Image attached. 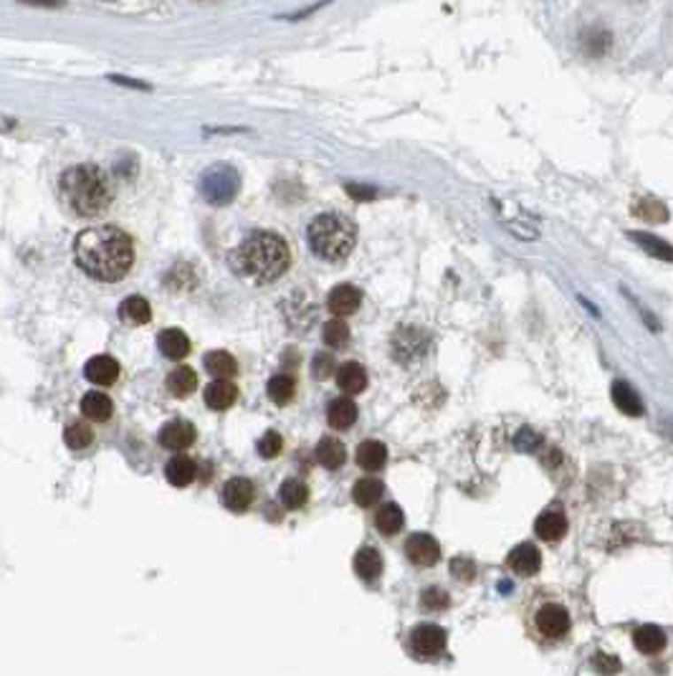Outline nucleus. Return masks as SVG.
Here are the masks:
<instances>
[{
	"label": "nucleus",
	"mask_w": 673,
	"mask_h": 676,
	"mask_svg": "<svg viewBox=\"0 0 673 676\" xmlns=\"http://www.w3.org/2000/svg\"><path fill=\"white\" fill-rule=\"evenodd\" d=\"M73 256L91 279L120 282L135 264V246L117 226H91L76 236Z\"/></svg>",
	"instance_id": "f257e3e1"
},
{
	"label": "nucleus",
	"mask_w": 673,
	"mask_h": 676,
	"mask_svg": "<svg viewBox=\"0 0 673 676\" xmlns=\"http://www.w3.org/2000/svg\"><path fill=\"white\" fill-rule=\"evenodd\" d=\"M291 253L282 236L276 233H251L238 249L230 253V267L238 276L253 284H271L286 274Z\"/></svg>",
	"instance_id": "f03ea898"
},
{
	"label": "nucleus",
	"mask_w": 673,
	"mask_h": 676,
	"mask_svg": "<svg viewBox=\"0 0 673 676\" xmlns=\"http://www.w3.org/2000/svg\"><path fill=\"white\" fill-rule=\"evenodd\" d=\"M58 190H61V200L81 218L102 215L114 198L109 175L97 165L69 167L58 180Z\"/></svg>",
	"instance_id": "7ed1b4c3"
},
{
	"label": "nucleus",
	"mask_w": 673,
	"mask_h": 676,
	"mask_svg": "<svg viewBox=\"0 0 673 676\" xmlns=\"http://www.w3.org/2000/svg\"><path fill=\"white\" fill-rule=\"evenodd\" d=\"M309 246L324 261H342L347 259L357 241V229L350 218L339 214H321L312 221L309 231Z\"/></svg>",
	"instance_id": "20e7f679"
},
{
	"label": "nucleus",
	"mask_w": 673,
	"mask_h": 676,
	"mask_svg": "<svg viewBox=\"0 0 673 676\" xmlns=\"http://www.w3.org/2000/svg\"><path fill=\"white\" fill-rule=\"evenodd\" d=\"M241 190V175L230 165H213L200 175V193L213 206H226Z\"/></svg>",
	"instance_id": "39448f33"
},
{
	"label": "nucleus",
	"mask_w": 673,
	"mask_h": 676,
	"mask_svg": "<svg viewBox=\"0 0 673 676\" xmlns=\"http://www.w3.org/2000/svg\"><path fill=\"white\" fill-rule=\"evenodd\" d=\"M531 628L545 641L565 639L572 628L569 610L560 601H542L531 613Z\"/></svg>",
	"instance_id": "423d86ee"
},
{
	"label": "nucleus",
	"mask_w": 673,
	"mask_h": 676,
	"mask_svg": "<svg viewBox=\"0 0 673 676\" xmlns=\"http://www.w3.org/2000/svg\"><path fill=\"white\" fill-rule=\"evenodd\" d=\"M445 643H448V636H445V631H443L441 625H436V623H421L407 636L410 654L415 658H423V661L441 657L443 651H445Z\"/></svg>",
	"instance_id": "0eeeda50"
},
{
	"label": "nucleus",
	"mask_w": 673,
	"mask_h": 676,
	"mask_svg": "<svg viewBox=\"0 0 673 676\" xmlns=\"http://www.w3.org/2000/svg\"><path fill=\"white\" fill-rule=\"evenodd\" d=\"M253 499H256V486H253V481L244 479V477H233L223 484V492H220V501H223V507L230 509V512H236V515H244L251 509V504H253Z\"/></svg>",
	"instance_id": "6e6552de"
},
{
	"label": "nucleus",
	"mask_w": 673,
	"mask_h": 676,
	"mask_svg": "<svg viewBox=\"0 0 673 676\" xmlns=\"http://www.w3.org/2000/svg\"><path fill=\"white\" fill-rule=\"evenodd\" d=\"M406 557L413 565H418V568H430L441 557V545L430 534H410L406 540Z\"/></svg>",
	"instance_id": "1a4fd4ad"
},
{
	"label": "nucleus",
	"mask_w": 673,
	"mask_h": 676,
	"mask_svg": "<svg viewBox=\"0 0 673 676\" xmlns=\"http://www.w3.org/2000/svg\"><path fill=\"white\" fill-rule=\"evenodd\" d=\"M507 568L512 570L514 575H519V578H531V575H537L539 568H542V552L537 550L531 542H522V545H516V548L509 552Z\"/></svg>",
	"instance_id": "9d476101"
},
{
	"label": "nucleus",
	"mask_w": 673,
	"mask_h": 676,
	"mask_svg": "<svg viewBox=\"0 0 673 676\" xmlns=\"http://www.w3.org/2000/svg\"><path fill=\"white\" fill-rule=\"evenodd\" d=\"M159 446L167 451H185L195 444V426L188 421H170L159 428Z\"/></svg>",
	"instance_id": "9b49d317"
},
{
	"label": "nucleus",
	"mask_w": 673,
	"mask_h": 676,
	"mask_svg": "<svg viewBox=\"0 0 673 676\" xmlns=\"http://www.w3.org/2000/svg\"><path fill=\"white\" fill-rule=\"evenodd\" d=\"M360 304H362V291L352 284L335 286L327 297V309L335 317H350L360 309Z\"/></svg>",
	"instance_id": "f8f14e48"
},
{
	"label": "nucleus",
	"mask_w": 673,
	"mask_h": 676,
	"mask_svg": "<svg viewBox=\"0 0 673 676\" xmlns=\"http://www.w3.org/2000/svg\"><path fill=\"white\" fill-rule=\"evenodd\" d=\"M84 375H87L89 383H94V385H114L117 377H120V362L109 355L91 357L87 362V368H84Z\"/></svg>",
	"instance_id": "ddd939ff"
},
{
	"label": "nucleus",
	"mask_w": 673,
	"mask_h": 676,
	"mask_svg": "<svg viewBox=\"0 0 673 676\" xmlns=\"http://www.w3.org/2000/svg\"><path fill=\"white\" fill-rule=\"evenodd\" d=\"M534 532L539 540L545 542H560L567 534V517L562 515V509H547L537 517Z\"/></svg>",
	"instance_id": "4468645a"
},
{
	"label": "nucleus",
	"mask_w": 673,
	"mask_h": 676,
	"mask_svg": "<svg viewBox=\"0 0 673 676\" xmlns=\"http://www.w3.org/2000/svg\"><path fill=\"white\" fill-rule=\"evenodd\" d=\"M357 416H360V410L352 398H336L327 406V423L336 431L352 428L357 423Z\"/></svg>",
	"instance_id": "2eb2a0df"
},
{
	"label": "nucleus",
	"mask_w": 673,
	"mask_h": 676,
	"mask_svg": "<svg viewBox=\"0 0 673 676\" xmlns=\"http://www.w3.org/2000/svg\"><path fill=\"white\" fill-rule=\"evenodd\" d=\"M354 572L360 575V580L365 583H377L383 575V555L375 548H362L354 555Z\"/></svg>",
	"instance_id": "dca6fc26"
},
{
	"label": "nucleus",
	"mask_w": 673,
	"mask_h": 676,
	"mask_svg": "<svg viewBox=\"0 0 673 676\" xmlns=\"http://www.w3.org/2000/svg\"><path fill=\"white\" fill-rule=\"evenodd\" d=\"M354 459L360 463V469L362 471H380L385 463H388V448L383 441H362V444L357 446V454H354Z\"/></svg>",
	"instance_id": "f3484780"
},
{
	"label": "nucleus",
	"mask_w": 673,
	"mask_h": 676,
	"mask_svg": "<svg viewBox=\"0 0 673 676\" xmlns=\"http://www.w3.org/2000/svg\"><path fill=\"white\" fill-rule=\"evenodd\" d=\"M336 385L339 391L347 392V395H357L367 388V373L360 362H344L339 370H336Z\"/></svg>",
	"instance_id": "a211bd4d"
},
{
	"label": "nucleus",
	"mask_w": 673,
	"mask_h": 676,
	"mask_svg": "<svg viewBox=\"0 0 673 676\" xmlns=\"http://www.w3.org/2000/svg\"><path fill=\"white\" fill-rule=\"evenodd\" d=\"M158 347L159 353L165 357H170V360H182V357H188L190 353V339L188 335L182 332V330H162L158 338Z\"/></svg>",
	"instance_id": "6ab92c4d"
},
{
	"label": "nucleus",
	"mask_w": 673,
	"mask_h": 676,
	"mask_svg": "<svg viewBox=\"0 0 673 676\" xmlns=\"http://www.w3.org/2000/svg\"><path fill=\"white\" fill-rule=\"evenodd\" d=\"M81 413L87 416L89 421H97V423H104L112 418L114 413V403L106 392L91 391L81 398Z\"/></svg>",
	"instance_id": "aec40b11"
},
{
	"label": "nucleus",
	"mask_w": 673,
	"mask_h": 676,
	"mask_svg": "<svg viewBox=\"0 0 673 676\" xmlns=\"http://www.w3.org/2000/svg\"><path fill=\"white\" fill-rule=\"evenodd\" d=\"M238 400V388L230 380H215L205 388V406L213 410H228Z\"/></svg>",
	"instance_id": "412c9836"
},
{
	"label": "nucleus",
	"mask_w": 673,
	"mask_h": 676,
	"mask_svg": "<svg viewBox=\"0 0 673 676\" xmlns=\"http://www.w3.org/2000/svg\"><path fill=\"white\" fill-rule=\"evenodd\" d=\"M317 462L324 466V469H329V471H336V469H342L344 462H347V448L342 441H336L332 436H327V439H321L317 444Z\"/></svg>",
	"instance_id": "4be33fe9"
},
{
	"label": "nucleus",
	"mask_w": 673,
	"mask_h": 676,
	"mask_svg": "<svg viewBox=\"0 0 673 676\" xmlns=\"http://www.w3.org/2000/svg\"><path fill=\"white\" fill-rule=\"evenodd\" d=\"M633 643H636V649L640 654H646V657H654L658 651H663V646H666V633H663V628L661 625H640L636 633H633Z\"/></svg>",
	"instance_id": "5701e85b"
},
{
	"label": "nucleus",
	"mask_w": 673,
	"mask_h": 676,
	"mask_svg": "<svg viewBox=\"0 0 673 676\" xmlns=\"http://www.w3.org/2000/svg\"><path fill=\"white\" fill-rule=\"evenodd\" d=\"M195 474H197V466H195V462L190 456H175V459H170L167 466H165V479L170 481L173 486H177V489L193 484Z\"/></svg>",
	"instance_id": "b1692460"
},
{
	"label": "nucleus",
	"mask_w": 673,
	"mask_h": 676,
	"mask_svg": "<svg viewBox=\"0 0 673 676\" xmlns=\"http://www.w3.org/2000/svg\"><path fill=\"white\" fill-rule=\"evenodd\" d=\"M403 524H406V515H403V509L398 507V504H385V507H380L377 509V515H375V527H377V532L385 534V537H392V534H398L403 530Z\"/></svg>",
	"instance_id": "393cba45"
},
{
	"label": "nucleus",
	"mask_w": 673,
	"mask_h": 676,
	"mask_svg": "<svg viewBox=\"0 0 673 676\" xmlns=\"http://www.w3.org/2000/svg\"><path fill=\"white\" fill-rule=\"evenodd\" d=\"M613 403L625 416H643V403L628 383H613Z\"/></svg>",
	"instance_id": "a878e982"
},
{
	"label": "nucleus",
	"mask_w": 673,
	"mask_h": 676,
	"mask_svg": "<svg viewBox=\"0 0 673 676\" xmlns=\"http://www.w3.org/2000/svg\"><path fill=\"white\" fill-rule=\"evenodd\" d=\"M203 362H205V370H208L211 375H215L218 380H226V377H233V375L238 373V362H236V357L228 355L226 350L208 353Z\"/></svg>",
	"instance_id": "bb28decb"
},
{
	"label": "nucleus",
	"mask_w": 673,
	"mask_h": 676,
	"mask_svg": "<svg viewBox=\"0 0 673 676\" xmlns=\"http://www.w3.org/2000/svg\"><path fill=\"white\" fill-rule=\"evenodd\" d=\"M197 388V375L193 368H175L173 373L167 375V391L173 392L175 398H188L190 392Z\"/></svg>",
	"instance_id": "cd10ccee"
},
{
	"label": "nucleus",
	"mask_w": 673,
	"mask_h": 676,
	"mask_svg": "<svg viewBox=\"0 0 673 676\" xmlns=\"http://www.w3.org/2000/svg\"><path fill=\"white\" fill-rule=\"evenodd\" d=\"M266 392H268V398H271L276 406H289V403L294 400L297 383H294V377H289V375H274V377L266 383Z\"/></svg>",
	"instance_id": "c85d7f7f"
},
{
	"label": "nucleus",
	"mask_w": 673,
	"mask_h": 676,
	"mask_svg": "<svg viewBox=\"0 0 673 676\" xmlns=\"http://www.w3.org/2000/svg\"><path fill=\"white\" fill-rule=\"evenodd\" d=\"M120 317L129 324H147L152 320V309H150V302L142 297H127L120 304Z\"/></svg>",
	"instance_id": "c756f323"
},
{
	"label": "nucleus",
	"mask_w": 673,
	"mask_h": 676,
	"mask_svg": "<svg viewBox=\"0 0 673 676\" xmlns=\"http://www.w3.org/2000/svg\"><path fill=\"white\" fill-rule=\"evenodd\" d=\"M279 497L286 509H301L309 501V486L301 479H286L279 489Z\"/></svg>",
	"instance_id": "7c9ffc66"
},
{
	"label": "nucleus",
	"mask_w": 673,
	"mask_h": 676,
	"mask_svg": "<svg viewBox=\"0 0 673 676\" xmlns=\"http://www.w3.org/2000/svg\"><path fill=\"white\" fill-rule=\"evenodd\" d=\"M383 492H385L383 481L372 479V477H365V479H360L352 486V499H354V504H360V507H372L377 499L383 497Z\"/></svg>",
	"instance_id": "2f4dec72"
},
{
	"label": "nucleus",
	"mask_w": 673,
	"mask_h": 676,
	"mask_svg": "<svg viewBox=\"0 0 673 676\" xmlns=\"http://www.w3.org/2000/svg\"><path fill=\"white\" fill-rule=\"evenodd\" d=\"M633 241H636L638 246L643 251H648L651 256H658V259H663V261H671V246L663 241V238H655L651 233H643V231H633L628 233Z\"/></svg>",
	"instance_id": "473e14b6"
},
{
	"label": "nucleus",
	"mask_w": 673,
	"mask_h": 676,
	"mask_svg": "<svg viewBox=\"0 0 673 676\" xmlns=\"http://www.w3.org/2000/svg\"><path fill=\"white\" fill-rule=\"evenodd\" d=\"M91 441H94V431L81 421L69 423L64 431V444L69 446L71 451H84L87 446H91Z\"/></svg>",
	"instance_id": "72a5a7b5"
},
{
	"label": "nucleus",
	"mask_w": 673,
	"mask_h": 676,
	"mask_svg": "<svg viewBox=\"0 0 673 676\" xmlns=\"http://www.w3.org/2000/svg\"><path fill=\"white\" fill-rule=\"evenodd\" d=\"M321 338H324V345H329L332 350H339V347H344L347 339H350V327L342 320L327 322L324 330H321Z\"/></svg>",
	"instance_id": "f704fd0d"
},
{
	"label": "nucleus",
	"mask_w": 673,
	"mask_h": 676,
	"mask_svg": "<svg viewBox=\"0 0 673 676\" xmlns=\"http://www.w3.org/2000/svg\"><path fill=\"white\" fill-rule=\"evenodd\" d=\"M633 214L640 215V218H646V221H666V218H669L666 206H663L661 200H651V198H646V200L636 203V206H633Z\"/></svg>",
	"instance_id": "c9c22d12"
},
{
	"label": "nucleus",
	"mask_w": 673,
	"mask_h": 676,
	"mask_svg": "<svg viewBox=\"0 0 673 676\" xmlns=\"http://www.w3.org/2000/svg\"><path fill=\"white\" fill-rule=\"evenodd\" d=\"M451 572L459 578L460 583H474L476 580V563L471 557H466V555L453 557L451 560Z\"/></svg>",
	"instance_id": "e433bc0d"
},
{
	"label": "nucleus",
	"mask_w": 673,
	"mask_h": 676,
	"mask_svg": "<svg viewBox=\"0 0 673 676\" xmlns=\"http://www.w3.org/2000/svg\"><path fill=\"white\" fill-rule=\"evenodd\" d=\"M583 46L590 56H602L610 49V36L605 31H587Z\"/></svg>",
	"instance_id": "4c0bfd02"
},
{
	"label": "nucleus",
	"mask_w": 673,
	"mask_h": 676,
	"mask_svg": "<svg viewBox=\"0 0 673 676\" xmlns=\"http://www.w3.org/2000/svg\"><path fill=\"white\" fill-rule=\"evenodd\" d=\"M283 448V439L276 433V431H268L264 439L259 441V454L264 456V459H276L279 454H282Z\"/></svg>",
	"instance_id": "58836bf2"
},
{
	"label": "nucleus",
	"mask_w": 673,
	"mask_h": 676,
	"mask_svg": "<svg viewBox=\"0 0 673 676\" xmlns=\"http://www.w3.org/2000/svg\"><path fill=\"white\" fill-rule=\"evenodd\" d=\"M451 603V598H448V593L441 590V587H428L423 590V608L428 610H443V608H448Z\"/></svg>",
	"instance_id": "ea45409f"
},
{
	"label": "nucleus",
	"mask_w": 673,
	"mask_h": 676,
	"mask_svg": "<svg viewBox=\"0 0 673 676\" xmlns=\"http://www.w3.org/2000/svg\"><path fill=\"white\" fill-rule=\"evenodd\" d=\"M592 669L600 676H615L620 672V661L610 654H598L592 658Z\"/></svg>",
	"instance_id": "a19ab883"
},
{
	"label": "nucleus",
	"mask_w": 673,
	"mask_h": 676,
	"mask_svg": "<svg viewBox=\"0 0 673 676\" xmlns=\"http://www.w3.org/2000/svg\"><path fill=\"white\" fill-rule=\"evenodd\" d=\"M332 368H335V362H332V355L321 353V355L314 357V373H317L319 380L329 377V373H332Z\"/></svg>",
	"instance_id": "79ce46f5"
},
{
	"label": "nucleus",
	"mask_w": 673,
	"mask_h": 676,
	"mask_svg": "<svg viewBox=\"0 0 673 676\" xmlns=\"http://www.w3.org/2000/svg\"><path fill=\"white\" fill-rule=\"evenodd\" d=\"M347 193L360 198V200H370V198H375V190H372V188H360V185H347Z\"/></svg>",
	"instance_id": "37998d69"
},
{
	"label": "nucleus",
	"mask_w": 673,
	"mask_h": 676,
	"mask_svg": "<svg viewBox=\"0 0 673 676\" xmlns=\"http://www.w3.org/2000/svg\"><path fill=\"white\" fill-rule=\"evenodd\" d=\"M20 3H26V5H41V8H58L64 0H20Z\"/></svg>",
	"instance_id": "c03bdc74"
},
{
	"label": "nucleus",
	"mask_w": 673,
	"mask_h": 676,
	"mask_svg": "<svg viewBox=\"0 0 673 676\" xmlns=\"http://www.w3.org/2000/svg\"><path fill=\"white\" fill-rule=\"evenodd\" d=\"M112 82H117V84H124V87H137V89H144V84H137V82H132V79H122V76H109Z\"/></svg>",
	"instance_id": "a18cd8bd"
}]
</instances>
